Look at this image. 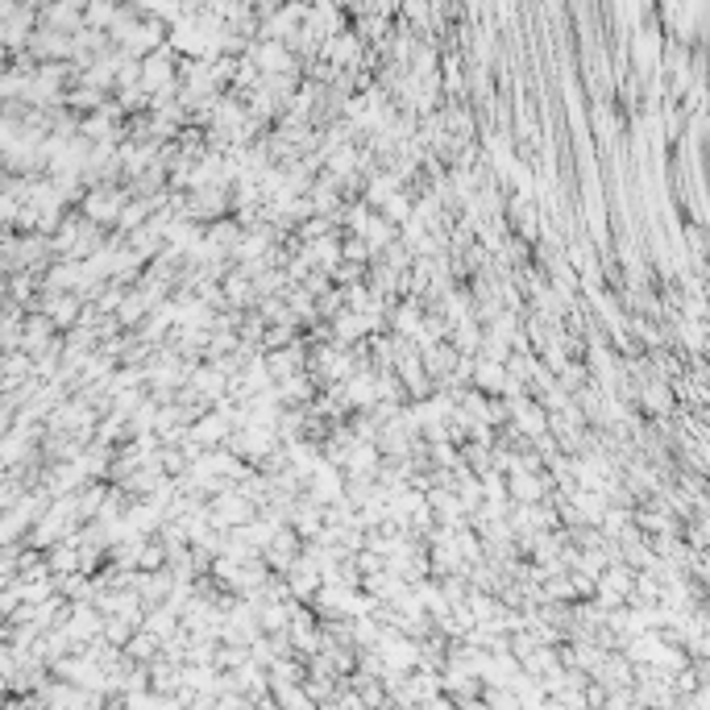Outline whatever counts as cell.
I'll use <instances>...</instances> for the list:
<instances>
[{"mask_svg":"<svg viewBox=\"0 0 710 710\" xmlns=\"http://www.w3.org/2000/svg\"><path fill=\"white\" fill-rule=\"evenodd\" d=\"M117 204H121V199H113L108 192H92V196H88V212H92V216H113Z\"/></svg>","mask_w":710,"mask_h":710,"instance_id":"obj_1","label":"cell"}]
</instances>
